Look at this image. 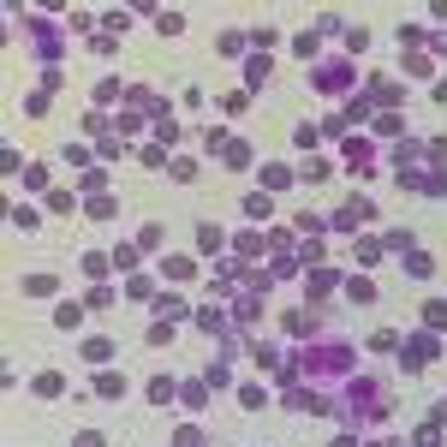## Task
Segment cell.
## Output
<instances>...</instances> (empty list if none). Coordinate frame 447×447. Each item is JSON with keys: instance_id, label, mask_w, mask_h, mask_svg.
Listing matches in <instances>:
<instances>
[{"instance_id": "1", "label": "cell", "mask_w": 447, "mask_h": 447, "mask_svg": "<svg viewBox=\"0 0 447 447\" xmlns=\"http://www.w3.org/2000/svg\"><path fill=\"white\" fill-rule=\"evenodd\" d=\"M430 358H435V334H417V340L405 346V370H423Z\"/></svg>"}, {"instance_id": "2", "label": "cell", "mask_w": 447, "mask_h": 447, "mask_svg": "<svg viewBox=\"0 0 447 447\" xmlns=\"http://www.w3.org/2000/svg\"><path fill=\"white\" fill-rule=\"evenodd\" d=\"M36 394H42V400H54V394H66V376H54V370H48V376H36Z\"/></svg>"}, {"instance_id": "3", "label": "cell", "mask_w": 447, "mask_h": 447, "mask_svg": "<svg viewBox=\"0 0 447 447\" xmlns=\"http://www.w3.org/2000/svg\"><path fill=\"white\" fill-rule=\"evenodd\" d=\"M173 394H179V387L167 382V376H155V382H149V405H167V400H173Z\"/></svg>"}, {"instance_id": "4", "label": "cell", "mask_w": 447, "mask_h": 447, "mask_svg": "<svg viewBox=\"0 0 447 447\" xmlns=\"http://www.w3.org/2000/svg\"><path fill=\"white\" fill-rule=\"evenodd\" d=\"M179 394H185V405H191V412H203V394H209V382H185V387H179Z\"/></svg>"}, {"instance_id": "5", "label": "cell", "mask_w": 447, "mask_h": 447, "mask_svg": "<svg viewBox=\"0 0 447 447\" xmlns=\"http://www.w3.org/2000/svg\"><path fill=\"white\" fill-rule=\"evenodd\" d=\"M96 394H102V400H119V394H125V382H119V376H96Z\"/></svg>"}, {"instance_id": "6", "label": "cell", "mask_w": 447, "mask_h": 447, "mask_svg": "<svg viewBox=\"0 0 447 447\" xmlns=\"http://www.w3.org/2000/svg\"><path fill=\"white\" fill-rule=\"evenodd\" d=\"M84 358H89V364H107V358H114V346H107V340H84Z\"/></svg>"}, {"instance_id": "7", "label": "cell", "mask_w": 447, "mask_h": 447, "mask_svg": "<svg viewBox=\"0 0 447 447\" xmlns=\"http://www.w3.org/2000/svg\"><path fill=\"white\" fill-rule=\"evenodd\" d=\"M197 245H203V251H221V227L203 221V227H197Z\"/></svg>"}, {"instance_id": "8", "label": "cell", "mask_w": 447, "mask_h": 447, "mask_svg": "<svg viewBox=\"0 0 447 447\" xmlns=\"http://www.w3.org/2000/svg\"><path fill=\"white\" fill-rule=\"evenodd\" d=\"M84 274H96V281H102V274H107V251H89V256H84Z\"/></svg>"}, {"instance_id": "9", "label": "cell", "mask_w": 447, "mask_h": 447, "mask_svg": "<svg viewBox=\"0 0 447 447\" xmlns=\"http://www.w3.org/2000/svg\"><path fill=\"white\" fill-rule=\"evenodd\" d=\"M89 215L96 221H114V197H89Z\"/></svg>"}, {"instance_id": "10", "label": "cell", "mask_w": 447, "mask_h": 447, "mask_svg": "<svg viewBox=\"0 0 447 447\" xmlns=\"http://www.w3.org/2000/svg\"><path fill=\"white\" fill-rule=\"evenodd\" d=\"M263 400H268V394H263V387H256V382L245 387V394H238V405H245V412H256V405H263Z\"/></svg>"}, {"instance_id": "11", "label": "cell", "mask_w": 447, "mask_h": 447, "mask_svg": "<svg viewBox=\"0 0 447 447\" xmlns=\"http://www.w3.org/2000/svg\"><path fill=\"white\" fill-rule=\"evenodd\" d=\"M179 447H203V435H197V430H179Z\"/></svg>"}, {"instance_id": "12", "label": "cell", "mask_w": 447, "mask_h": 447, "mask_svg": "<svg viewBox=\"0 0 447 447\" xmlns=\"http://www.w3.org/2000/svg\"><path fill=\"white\" fill-rule=\"evenodd\" d=\"M78 447H107V441H102L96 430H89V435H78Z\"/></svg>"}]
</instances>
